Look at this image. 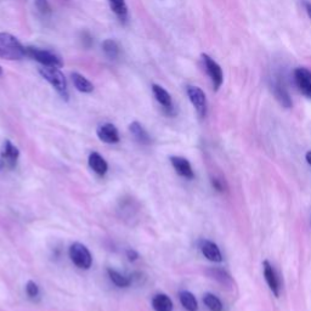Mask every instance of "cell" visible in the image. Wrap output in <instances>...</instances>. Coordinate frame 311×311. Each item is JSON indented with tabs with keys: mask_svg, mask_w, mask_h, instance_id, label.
<instances>
[{
	"mask_svg": "<svg viewBox=\"0 0 311 311\" xmlns=\"http://www.w3.org/2000/svg\"><path fill=\"white\" fill-rule=\"evenodd\" d=\"M201 251L208 260L214 261V262L223 261V255H221L219 247H218L216 243H213L210 241H203L201 245Z\"/></svg>",
	"mask_w": 311,
	"mask_h": 311,
	"instance_id": "obj_12",
	"label": "cell"
},
{
	"mask_svg": "<svg viewBox=\"0 0 311 311\" xmlns=\"http://www.w3.org/2000/svg\"><path fill=\"white\" fill-rule=\"evenodd\" d=\"M26 292H27L28 297L35 298L39 294V287L34 281H28L27 284H26Z\"/></svg>",
	"mask_w": 311,
	"mask_h": 311,
	"instance_id": "obj_26",
	"label": "cell"
},
{
	"mask_svg": "<svg viewBox=\"0 0 311 311\" xmlns=\"http://www.w3.org/2000/svg\"><path fill=\"white\" fill-rule=\"evenodd\" d=\"M305 9H306V12L307 15H309V17L311 18V3H305Z\"/></svg>",
	"mask_w": 311,
	"mask_h": 311,
	"instance_id": "obj_31",
	"label": "cell"
},
{
	"mask_svg": "<svg viewBox=\"0 0 311 311\" xmlns=\"http://www.w3.org/2000/svg\"><path fill=\"white\" fill-rule=\"evenodd\" d=\"M18 156H20V151H18L17 147L12 145L11 141L5 140L2 153H0V171L3 168L14 169L16 163H17Z\"/></svg>",
	"mask_w": 311,
	"mask_h": 311,
	"instance_id": "obj_6",
	"label": "cell"
},
{
	"mask_svg": "<svg viewBox=\"0 0 311 311\" xmlns=\"http://www.w3.org/2000/svg\"><path fill=\"white\" fill-rule=\"evenodd\" d=\"M202 61H203L207 75L209 76L210 81L213 83V89L218 91L224 82V75L223 70H221V67L218 65L216 61L211 59L209 55H207V54H202Z\"/></svg>",
	"mask_w": 311,
	"mask_h": 311,
	"instance_id": "obj_5",
	"label": "cell"
},
{
	"mask_svg": "<svg viewBox=\"0 0 311 311\" xmlns=\"http://www.w3.org/2000/svg\"><path fill=\"white\" fill-rule=\"evenodd\" d=\"M26 55H28L32 59L41 63L43 66H51V67H57L61 68L63 66V61L57 54L54 51L45 50V49H39V47H33V46H27L26 47Z\"/></svg>",
	"mask_w": 311,
	"mask_h": 311,
	"instance_id": "obj_3",
	"label": "cell"
},
{
	"mask_svg": "<svg viewBox=\"0 0 311 311\" xmlns=\"http://www.w3.org/2000/svg\"><path fill=\"white\" fill-rule=\"evenodd\" d=\"M35 8L39 10L40 14L50 15L51 14V5L49 0H35Z\"/></svg>",
	"mask_w": 311,
	"mask_h": 311,
	"instance_id": "obj_25",
	"label": "cell"
},
{
	"mask_svg": "<svg viewBox=\"0 0 311 311\" xmlns=\"http://www.w3.org/2000/svg\"><path fill=\"white\" fill-rule=\"evenodd\" d=\"M102 50L110 59H117L119 55V46L113 39H106L102 41Z\"/></svg>",
	"mask_w": 311,
	"mask_h": 311,
	"instance_id": "obj_21",
	"label": "cell"
},
{
	"mask_svg": "<svg viewBox=\"0 0 311 311\" xmlns=\"http://www.w3.org/2000/svg\"><path fill=\"white\" fill-rule=\"evenodd\" d=\"M3 75V68H2V66H0V76Z\"/></svg>",
	"mask_w": 311,
	"mask_h": 311,
	"instance_id": "obj_33",
	"label": "cell"
},
{
	"mask_svg": "<svg viewBox=\"0 0 311 311\" xmlns=\"http://www.w3.org/2000/svg\"><path fill=\"white\" fill-rule=\"evenodd\" d=\"M98 136L105 143H117L119 142V133L113 124L105 123L98 128Z\"/></svg>",
	"mask_w": 311,
	"mask_h": 311,
	"instance_id": "obj_9",
	"label": "cell"
},
{
	"mask_svg": "<svg viewBox=\"0 0 311 311\" xmlns=\"http://www.w3.org/2000/svg\"><path fill=\"white\" fill-rule=\"evenodd\" d=\"M171 162L173 166H174L175 172L178 173L179 175L182 176V178L188 179H194V171H192V166L190 164V162L187 159L184 158V157H171Z\"/></svg>",
	"mask_w": 311,
	"mask_h": 311,
	"instance_id": "obj_10",
	"label": "cell"
},
{
	"mask_svg": "<svg viewBox=\"0 0 311 311\" xmlns=\"http://www.w3.org/2000/svg\"><path fill=\"white\" fill-rule=\"evenodd\" d=\"M26 56V47L9 33H0V57L6 60H22Z\"/></svg>",
	"mask_w": 311,
	"mask_h": 311,
	"instance_id": "obj_1",
	"label": "cell"
},
{
	"mask_svg": "<svg viewBox=\"0 0 311 311\" xmlns=\"http://www.w3.org/2000/svg\"><path fill=\"white\" fill-rule=\"evenodd\" d=\"M88 162H89V166H90L96 174L105 175L108 171L107 162H106L104 159V157H102L101 155H99L98 152H91L90 156H89Z\"/></svg>",
	"mask_w": 311,
	"mask_h": 311,
	"instance_id": "obj_13",
	"label": "cell"
},
{
	"mask_svg": "<svg viewBox=\"0 0 311 311\" xmlns=\"http://www.w3.org/2000/svg\"><path fill=\"white\" fill-rule=\"evenodd\" d=\"M294 81H296V84L301 94L307 96V98H311V84L306 79V77L304 76L301 67L294 70Z\"/></svg>",
	"mask_w": 311,
	"mask_h": 311,
	"instance_id": "obj_15",
	"label": "cell"
},
{
	"mask_svg": "<svg viewBox=\"0 0 311 311\" xmlns=\"http://www.w3.org/2000/svg\"><path fill=\"white\" fill-rule=\"evenodd\" d=\"M301 70H303L304 76L306 77V79L310 82V84H311V70L306 69V68H303V67H301Z\"/></svg>",
	"mask_w": 311,
	"mask_h": 311,
	"instance_id": "obj_30",
	"label": "cell"
},
{
	"mask_svg": "<svg viewBox=\"0 0 311 311\" xmlns=\"http://www.w3.org/2000/svg\"><path fill=\"white\" fill-rule=\"evenodd\" d=\"M203 303L206 304V306L210 311H223V304H221L219 298H218L217 296H214V294H211V293L204 294Z\"/></svg>",
	"mask_w": 311,
	"mask_h": 311,
	"instance_id": "obj_23",
	"label": "cell"
},
{
	"mask_svg": "<svg viewBox=\"0 0 311 311\" xmlns=\"http://www.w3.org/2000/svg\"><path fill=\"white\" fill-rule=\"evenodd\" d=\"M152 307L155 311H173V301L166 294H157L152 299Z\"/></svg>",
	"mask_w": 311,
	"mask_h": 311,
	"instance_id": "obj_18",
	"label": "cell"
},
{
	"mask_svg": "<svg viewBox=\"0 0 311 311\" xmlns=\"http://www.w3.org/2000/svg\"><path fill=\"white\" fill-rule=\"evenodd\" d=\"M127 256H128V259H129L130 261H135L136 259L139 258V254H137V253L134 251V249H128Z\"/></svg>",
	"mask_w": 311,
	"mask_h": 311,
	"instance_id": "obj_27",
	"label": "cell"
},
{
	"mask_svg": "<svg viewBox=\"0 0 311 311\" xmlns=\"http://www.w3.org/2000/svg\"><path fill=\"white\" fill-rule=\"evenodd\" d=\"M83 37H84V40H83V44H84V45H85L86 47L90 46V45H91V43H92V39H91L90 34H89V33H84V34H83Z\"/></svg>",
	"mask_w": 311,
	"mask_h": 311,
	"instance_id": "obj_28",
	"label": "cell"
},
{
	"mask_svg": "<svg viewBox=\"0 0 311 311\" xmlns=\"http://www.w3.org/2000/svg\"><path fill=\"white\" fill-rule=\"evenodd\" d=\"M262 269H264V276L269 288H270V291L275 294V296L278 297L280 296L281 287L276 271H275V269L272 268V265L268 260L262 262Z\"/></svg>",
	"mask_w": 311,
	"mask_h": 311,
	"instance_id": "obj_8",
	"label": "cell"
},
{
	"mask_svg": "<svg viewBox=\"0 0 311 311\" xmlns=\"http://www.w3.org/2000/svg\"><path fill=\"white\" fill-rule=\"evenodd\" d=\"M152 91L153 95H155L156 100L161 104L165 110H172L173 107V101H172V96L168 91L165 90L164 88H162L161 85L153 84L152 85Z\"/></svg>",
	"mask_w": 311,
	"mask_h": 311,
	"instance_id": "obj_14",
	"label": "cell"
},
{
	"mask_svg": "<svg viewBox=\"0 0 311 311\" xmlns=\"http://www.w3.org/2000/svg\"><path fill=\"white\" fill-rule=\"evenodd\" d=\"M69 258L73 264L78 266L79 269H83V270L90 269L92 264L91 253L89 252V249L86 248L84 245L78 242L73 243V245L69 247Z\"/></svg>",
	"mask_w": 311,
	"mask_h": 311,
	"instance_id": "obj_4",
	"label": "cell"
},
{
	"mask_svg": "<svg viewBox=\"0 0 311 311\" xmlns=\"http://www.w3.org/2000/svg\"><path fill=\"white\" fill-rule=\"evenodd\" d=\"M39 73L50 85H53L60 92V95L62 98H65L66 100L68 99L66 77L63 76V73L61 72L60 68L51 66H43L39 68Z\"/></svg>",
	"mask_w": 311,
	"mask_h": 311,
	"instance_id": "obj_2",
	"label": "cell"
},
{
	"mask_svg": "<svg viewBox=\"0 0 311 311\" xmlns=\"http://www.w3.org/2000/svg\"><path fill=\"white\" fill-rule=\"evenodd\" d=\"M208 275L225 287H231L233 283L230 275L227 274L226 271H224L223 269H209V270H208Z\"/></svg>",
	"mask_w": 311,
	"mask_h": 311,
	"instance_id": "obj_19",
	"label": "cell"
},
{
	"mask_svg": "<svg viewBox=\"0 0 311 311\" xmlns=\"http://www.w3.org/2000/svg\"><path fill=\"white\" fill-rule=\"evenodd\" d=\"M129 130L130 133L133 134V136L135 137L140 143H142V145H149V143H151V137L149 133L143 129V127L141 126L139 122H133L129 126Z\"/></svg>",
	"mask_w": 311,
	"mask_h": 311,
	"instance_id": "obj_16",
	"label": "cell"
},
{
	"mask_svg": "<svg viewBox=\"0 0 311 311\" xmlns=\"http://www.w3.org/2000/svg\"><path fill=\"white\" fill-rule=\"evenodd\" d=\"M107 272H108V276H110V278H111V281L113 282L115 286L126 288V287H129L131 284L130 278L126 277L124 275L119 274V272H117L115 270H112V269H108Z\"/></svg>",
	"mask_w": 311,
	"mask_h": 311,
	"instance_id": "obj_22",
	"label": "cell"
},
{
	"mask_svg": "<svg viewBox=\"0 0 311 311\" xmlns=\"http://www.w3.org/2000/svg\"><path fill=\"white\" fill-rule=\"evenodd\" d=\"M179 297H180V301H181L182 306H184L186 310L197 311L198 303L194 294L190 293V292H187V291H181L180 294H179Z\"/></svg>",
	"mask_w": 311,
	"mask_h": 311,
	"instance_id": "obj_20",
	"label": "cell"
},
{
	"mask_svg": "<svg viewBox=\"0 0 311 311\" xmlns=\"http://www.w3.org/2000/svg\"><path fill=\"white\" fill-rule=\"evenodd\" d=\"M187 96L188 99H190V101L192 102V105H194V107L196 108L197 113L200 117H206L207 114V98L206 94H204V91L202 90L201 88H198V86H194L190 85L187 86Z\"/></svg>",
	"mask_w": 311,
	"mask_h": 311,
	"instance_id": "obj_7",
	"label": "cell"
},
{
	"mask_svg": "<svg viewBox=\"0 0 311 311\" xmlns=\"http://www.w3.org/2000/svg\"><path fill=\"white\" fill-rule=\"evenodd\" d=\"M305 158H306V162L309 163V164L311 165V151H309V152H306Z\"/></svg>",
	"mask_w": 311,
	"mask_h": 311,
	"instance_id": "obj_32",
	"label": "cell"
},
{
	"mask_svg": "<svg viewBox=\"0 0 311 311\" xmlns=\"http://www.w3.org/2000/svg\"><path fill=\"white\" fill-rule=\"evenodd\" d=\"M111 6V10L118 15L119 17H124L128 14V6L126 0H108Z\"/></svg>",
	"mask_w": 311,
	"mask_h": 311,
	"instance_id": "obj_24",
	"label": "cell"
},
{
	"mask_svg": "<svg viewBox=\"0 0 311 311\" xmlns=\"http://www.w3.org/2000/svg\"><path fill=\"white\" fill-rule=\"evenodd\" d=\"M72 81L78 91L89 94V92L94 90V85H92V83L89 82L84 76L81 75V73H77V72L72 73Z\"/></svg>",
	"mask_w": 311,
	"mask_h": 311,
	"instance_id": "obj_17",
	"label": "cell"
},
{
	"mask_svg": "<svg viewBox=\"0 0 311 311\" xmlns=\"http://www.w3.org/2000/svg\"><path fill=\"white\" fill-rule=\"evenodd\" d=\"M213 186L214 187L217 188L218 191H223L224 190V187H223V185H221V182H220V180H218V179H213Z\"/></svg>",
	"mask_w": 311,
	"mask_h": 311,
	"instance_id": "obj_29",
	"label": "cell"
},
{
	"mask_svg": "<svg viewBox=\"0 0 311 311\" xmlns=\"http://www.w3.org/2000/svg\"><path fill=\"white\" fill-rule=\"evenodd\" d=\"M271 90L274 92L276 100L283 106L284 108H291L292 107V99L288 91L284 89V86L281 84L280 82H272L271 83Z\"/></svg>",
	"mask_w": 311,
	"mask_h": 311,
	"instance_id": "obj_11",
	"label": "cell"
}]
</instances>
